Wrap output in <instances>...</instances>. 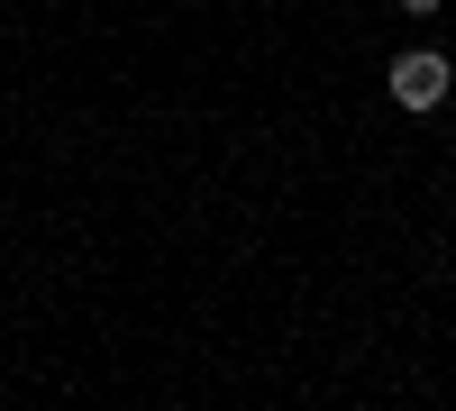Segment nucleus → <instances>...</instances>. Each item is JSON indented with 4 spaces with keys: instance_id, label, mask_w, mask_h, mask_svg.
I'll list each match as a JSON object with an SVG mask.
<instances>
[{
    "instance_id": "nucleus-1",
    "label": "nucleus",
    "mask_w": 456,
    "mask_h": 411,
    "mask_svg": "<svg viewBox=\"0 0 456 411\" xmlns=\"http://www.w3.org/2000/svg\"><path fill=\"white\" fill-rule=\"evenodd\" d=\"M447 83H456V64H447L438 46L393 55V101H402V110H438V101H447Z\"/></svg>"
},
{
    "instance_id": "nucleus-2",
    "label": "nucleus",
    "mask_w": 456,
    "mask_h": 411,
    "mask_svg": "<svg viewBox=\"0 0 456 411\" xmlns=\"http://www.w3.org/2000/svg\"><path fill=\"white\" fill-rule=\"evenodd\" d=\"M402 10H420V19H429V10H438V0H402Z\"/></svg>"
}]
</instances>
